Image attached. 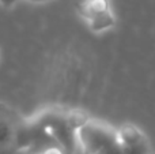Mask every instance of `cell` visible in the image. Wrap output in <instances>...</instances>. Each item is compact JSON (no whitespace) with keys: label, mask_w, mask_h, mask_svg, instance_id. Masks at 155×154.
Segmentation results:
<instances>
[{"label":"cell","mask_w":155,"mask_h":154,"mask_svg":"<svg viewBox=\"0 0 155 154\" xmlns=\"http://www.w3.org/2000/svg\"><path fill=\"white\" fill-rule=\"evenodd\" d=\"M84 154H121L117 131L97 122H87L78 130Z\"/></svg>","instance_id":"1"},{"label":"cell","mask_w":155,"mask_h":154,"mask_svg":"<svg viewBox=\"0 0 155 154\" xmlns=\"http://www.w3.org/2000/svg\"><path fill=\"white\" fill-rule=\"evenodd\" d=\"M151 154H155V153H151Z\"/></svg>","instance_id":"7"},{"label":"cell","mask_w":155,"mask_h":154,"mask_svg":"<svg viewBox=\"0 0 155 154\" xmlns=\"http://www.w3.org/2000/svg\"><path fill=\"white\" fill-rule=\"evenodd\" d=\"M16 3V0H0V4L4 5V7H11Z\"/></svg>","instance_id":"4"},{"label":"cell","mask_w":155,"mask_h":154,"mask_svg":"<svg viewBox=\"0 0 155 154\" xmlns=\"http://www.w3.org/2000/svg\"><path fill=\"white\" fill-rule=\"evenodd\" d=\"M121 154H151L146 135L135 126H123L117 131Z\"/></svg>","instance_id":"3"},{"label":"cell","mask_w":155,"mask_h":154,"mask_svg":"<svg viewBox=\"0 0 155 154\" xmlns=\"http://www.w3.org/2000/svg\"><path fill=\"white\" fill-rule=\"evenodd\" d=\"M26 2H30V3H45V2H49V0H26Z\"/></svg>","instance_id":"5"},{"label":"cell","mask_w":155,"mask_h":154,"mask_svg":"<svg viewBox=\"0 0 155 154\" xmlns=\"http://www.w3.org/2000/svg\"><path fill=\"white\" fill-rule=\"evenodd\" d=\"M42 124L46 126L51 132V138L53 142H57L63 152L65 154H72L74 147H75V138L78 134V128L72 124V120L65 119L56 113H51L44 116Z\"/></svg>","instance_id":"2"},{"label":"cell","mask_w":155,"mask_h":154,"mask_svg":"<svg viewBox=\"0 0 155 154\" xmlns=\"http://www.w3.org/2000/svg\"><path fill=\"white\" fill-rule=\"evenodd\" d=\"M99 2H106V0H99Z\"/></svg>","instance_id":"6"}]
</instances>
